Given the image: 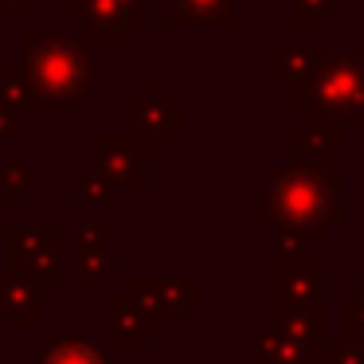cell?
Returning a JSON list of instances; mask_svg holds the SVG:
<instances>
[{
  "label": "cell",
  "instance_id": "obj_1",
  "mask_svg": "<svg viewBox=\"0 0 364 364\" xmlns=\"http://www.w3.org/2000/svg\"><path fill=\"white\" fill-rule=\"evenodd\" d=\"M345 181L337 168L321 161H294L270 181V188L255 192V220L278 223V231H294L306 243H317L345 215Z\"/></svg>",
  "mask_w": 364,
  "mask_h": 364
},
{
  "label": "cell",
  "instance_id": "obj_2",
  "mask_svg": "<svg viewBox=\"0 0 364 364\" xmlns=\"http://www.w3.org/2000/svg\"><path fill=\"white\" fill-rule=\"evenodd\" d=\"M28 110L32 114H75L95 79L90 43L75 32H24Z\"/></svg>",
  "mask_w": 364,
  "mask_h": 364
},
{
  "label": "cell",
  "instance_id": "obj_3",
  "mask_svg": "<svg viewBox=\"0 0 364 364\" xmlns=\"http://www.w3.org/2000/svg\"><path fill=\"white\" fill-rule=\"evenodd\" d=\"M290 110L301 118H364V51H329L306 82L290 87Z\"/></svg>",
  "mask_w": 364,
  "mask_h": 364
},
{
  "label": "cell",
  "instance_id": "obj_4",
  "mask_svg": "<svg viewBox=\"0 0 364 364\" xmlns=\"http://www.w3.org/2000/svg\"><path fill=\"white\" fill-rule=\"evenodd\" d=\"M75 12V36L87 43H126L145 24V0H59Z\"/></svg>",
  "mask_w": 364,
  "mask_h": 364
},
{
  "label": "cell",
  "instance_id": "obj_5",
  "mask_svg": "<svg viewBox=\"0 0 364 364\" xmlns=\"http://www.w3.org/2000/svg\"><path fill=\"white\" fill-rule=\"evenodd\" d=\"M9 270L36 286L40 294L55 290V228L48 223H12L9 228Z\"/></svg>",
  "mask_w": 364,
  "mask_h": 364
},
{
  "label": "cell",
  "instance_id": "obj_6",
  "mask_svg": "<svg viewBox=\"0 0 364 364\" xmlns=\"http://www.w3.org/2000/svg\"><path fill=\"white\" fill-rule=\"evenodd\" d=\"M129 129H134V141L149 149H165V141L181 129V102L165 95V82H149L145 98L129 102Z\"/></svg>",
  "mask_w": 364,
  "mask_h": 364
},
{
  "label": "cell",
  "instance_id": "obj_7",
  "mask_svg": "<svg viewBox=\"0 0 364 364\" xmlns=\"http://www.w3.org/2000/svg\"><path fill=\"white\" fill-rule=\"evenodd\" d=\"M321 278H325L321 259H306V262L274 270V301H270L274 317L321 309Z\"/></svg>",
  "mask_w": 364,
  "mask_h": 364
},
{
  "label": "cell",
  "instance_id": "obj_8",
  "mask_svg": "<svg viewBox=\"0 0 364 364\" xmlns=\"http://www.w3.org/2000/svg\"><path fill=\"white\" fill-rule=\"evenodd\" d=\"M95 157L98 173L110 184L126 188H145V149L126 134H98L95 137Z\"/></svg>",
  "mask_w": 364,
  "mask_h": 364
},
{
  "label": "cell",
  "instance_id": "obj_9",
  "mask_svg": "<svg viewBox=\"0 0 364 364\" xmlns=\"http://www.w3.org/2000/svg\"><path fill=\"white\" fill-rule=\"evenodd\" d=\"M0 317L9 321V329H36L40 325V290L12 270L0 274Z\"/></svg>",
  "mask_w": 364,
  "mask_h": 364
},
{
  "label": "cell",
  "instance_id": "obj_10",
  "mask_svg": "<svg viewBox=\"0 0 364 364\" xmlns=\"http://www.w3.org/2000/svg\"><path fill=\"white\" fill-rule=\"evenodd\" d=\"M43 364H110L82 333H43Z\"/></svg>",
  "mask_w": 364,
  "mask_h": 364
},
{
  "label": "cell",
  "instance_id": "obj_11",
  "mask_svg": "<svg viewBox=\"0 0 364 364\" xmlns=\"http://www.w3.org/2000/svg\"><path fill=\"white\" fill-rule=\"evenodd\" d=\"M325 59H329L325 48H274L270 51V71L282 82H306Z\"/></svg>",
  "mask_w": 364,
  "mask_h": 364
},
{
  "label": "cell",
  "instance_id": "obj_12",
  "mask_svg": "<svg viewBox=\"0 0 364 364\" xmlns=\"http://www.w3.org/2000/svg\"><path fill=\"white\" fill-rule=\"evenodd\" d=\"M110 317H114V325H110L114 345H118V348H145V337H149V321H145V314L137 309V301L129 298V294L114 298Z\"/></svg>",
  "mask_w": 364,
  "mask_h": 364
},
{
  "label": "cell",
  "instance_id": "obj_13",
  "mask_svg": "<svg viewBox=\"0 0 364 364\" xmlns=\"http://www.w3.org/2000/svg\"><path fill=\"white\" fill-rule=\"evenodd\" d=\"M184 20L228 28V24H235V0H173L168 24H184Z\"/></svg>",
  "mask_w": 364,
  "mask_h": 364
},
{
  "label": "cell",
  "instance_id": "obj_14",
  "mask_svg": "<svg viewBox=\"0 0 364 364\" xmlns=\"http://www.w3.org/2000/svg\"><path fill=\"white\" fill-rule=\"evenodd\" d=\"M255 348H259V360L262 364H309L317 353H309L306 345L290 341L286 333L267 329V333H255Z\"/></svg>",
  "mask_w": 364,
  "mask_h": 364
},
{
  "label": "cell",
  "instance_id": "obj_15",
  "mask_svg": "<svg viewBox=\"0 0 364 364\" xmlns=\"http://www.w3.org/2000/svg\"><path fill=\"white\" fill-rule=\"evenodd\" d=\"M36 184H40V173L24 168V157L12 153V157L4 161V168H0V188H4L9 204H20V196H24L28 188H36Z\"/></svg>",
  "mask_w": 364,
  "mask_h": 364
},
{
  "label": "cell",
  "instance_id": "obj_16",
  "mask_svg": "<svg viewBox=\"0 0 364 364\" xmlns=\"http://www.w3.org/2000/svg\"><path fill=\"white\" fill-rule=\"evenodd\" d=\"M345 345L364 353V282H360V294L345 298Z\"/></svg>",
  "mask_w": 364,
  "mask_h": 364
},
{
  "label": "cell",
  "instance_id": "obj_17",
  "mask_svg": "<svg viewBox=\"0 0 364 364\" xmlns=\"http://www.w3.org/2000/svg\"><path fill=\"white\" fill-rule=\"evenodd\" d=\"M341 9V0H294V12H290V24L294 28H321L329 20V12Z\"/></svg>",
  "mask_w": 364,
  "mask_h": 364
},
{
  "label": "cell",
  "instance_id": "obj_18",
  "mask_svg": "<svg viewBox=\"0 0 364 364\" xmlns=\"http://www.w3.org/2000/svg\"><path fill=\"white\" fill-rule=\"evenodd\" d=\"M110 274V255L106 251H82V259L75 262V290L87 294L95 278H106Z\"/></svg>",
  "mask_w": 364,
  "mask_h": 364
},
{
  "label": "cell",
  "instance_id": "obj_19",
  "mask_svg": "<svg viewBox=\"0 0 364 364\" xmlns=\"http://www.w3.org/2000/svg\"><path fill=\"white\" fill-rule=\"evenodd\" d=\"M306 239L294 235V231H278L274 235V247H270V255H274V270L282 267H294V262H306Z\"/></svg>",
  "mask_w": 364,
  "mask_h": 364
},
{
  "label": "cell",
  "instance_id": "obj_20",
  "mask_svg": "<svg viewBox=\"0 0 364 364\" xmlns=\"http://www.w3.org/2000/svg\"><path fill=\"white\" fill-rule=\"evenodd\" d=\"M75 192H79V200H87V204H110L114 200V184L106 181L102 173H82L79 181H75Z\"/></svg>",
  "mask_w": 364,
  "mask_h": 364
},
{
  "label": "cell",
  "instance_id": "obj_21",
  "mask_svg": "<svg viewBox=\"0 0 364 364\" xmlns=\"http://www.w3.org/2000/svg\"><path fill=\"white\" fill-rule=\"evenodd\" d=\"M79 243L82 251H106L110 247V228L106 223H87V228H79Z\"/></svg>",
  "mask_w": 364,
  "mask_h": 364
},
{
  "label": "cell",
  "instance_id": "obj_22",
  "mask_svg": "<svg viewBox=\"0 0 364 364\" xmlns=\"http://www.w3.org/2000/svg\"><path fill=\"white\" fill-rule=\"evenodd\" d=\"M12 126H16V110H9V106H0V134H9Z\"/></svg>",
  "mask_w": 364,
  "mask_h": 364
},
{
  "label": "cell",
  "instance_id": "obj_23",
  "mask_svg": "<svg viewBox=\"0 0 364 364\" xmlns=\"http://www.w3.org/2000/svg\"><path fill=\"white\" fill-rule=\"evenodd\" d=\"M40 0H0V9H36Z\"/></svg>",
  "mask_w": 364,
  "mask_h": 364
},
{
  "label": "cell",
  "instance_id": "obj_24",
  "mask_svg": "<svg viewBox=\"0 0 364 364\" xmlns=\"http://www.w3.org/2000/svg\"><path fill=\"white\" fill-rule=\"evenodd\" d=\"M309 364H325V348H321V353H317V356H314V360H309Z\"/></svg>",
  "mask_w": 364,
  "mask_h": 364
},
{
  "label": "cell",
  "instance_id": "obj_25",
  "mask_svg": "<svg viewBox=\"0 0 364 364\" xmlns=\"http://www.w3.org/2000/svg\"><path fill=\"white\" fill-rule=\"evenodd\" d=\"M360 145H364V118H360Z\"/></svg>",
  "mask_w": 364,
  "mask_h": 364
}]
</instances>
